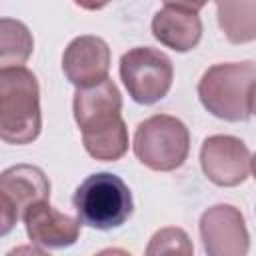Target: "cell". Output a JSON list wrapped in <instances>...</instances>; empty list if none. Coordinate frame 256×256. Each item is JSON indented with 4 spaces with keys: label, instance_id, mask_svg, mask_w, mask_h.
<instances>
[{
    "label": "cell",
    "instance_id": "8",
    "mask_svg": "<svg viewBox=\"0 0 256 256\" xmlns=\"http://www.w3.org/2000/svg\"><path fill=\"white\" fill-rule=\"evenodd\" d=\"M72 110L82 136H92L124 122L120 114L122 94L110 78H106L96 86L76 90L72 100Z\"/></svg>",
    "mask_w": 256,
    "mask_h": 256
},
{
    "label": "cell",
    "instance_id": "4",
    "mask_svg": "<svg viewBox=\"0 0 256 256\" xmlns=\"http://www.w3.org/2000/svg\"><path fill=\"white\" fill-rule=\"evenodd\" d=\"M132 150L146 168L154 172H172L188 158L190 132L180 118L154 114L136 126Z\"/></svg>",
    "mask_w": 256,
    "mask_h": 256
},
{
    "label": "cell",
    "instance_id": "18",
    "mask_svg": "<svg viewBox=\"0 0 256 256\" xmlns=\"http://www.w3.org/2000/svg\"><path fill=\"white\" fill-rule=\"evenodd\" d=\"M6 256H50V254H48V252H44L42 248L34 246V244H22V246L12 248Z\"/></svg>",
    "mask_w": 256,
    "mask_h": 256
},
{
    "label": "cell",
    "instance_id": "16",
    "mask_svg": "<svg viewBox=\"0 0 256 256\" xmlns=\"http://www.w3.org/2000/svg\"><path fill=\"white\" fill-rule=\"evenodd\" d=\"M144 256H194V244L186 230L178 226H164L152 234Z\"/></svg>",
    "mask_w": 256,
    "mask_h": 256
},
{
    "label": "cell",
    "instance_id": "14",
    "mask_svg": "<svg viewBox=\"0 0 256 256\" xmlns=\"http://www.w3.org/2000/svg\"><path fill=\"white\" fill-rule=\"evenodd\" d=\"M218 26L232 44H246L256 38V2H218Z\"/></svg>",
    "mask_w": 256,
    "mask_h": 256
},
{
    "label": "cell",
    "instance_id": "13",
    "mask_svg": "<svg viewBox=\"0 0 256 256\" xmlns=\"http://www.w3.org/2000/svg\"><path fill=\"white\" fill-rule=\"evenodd\" d=\"M34 52L30 28L16 18H0V70L22 68Z\"/></svg>",
    "mask_w": 256,
    "mask_h": 256
},
{
    "label": "cell",
    "instance_id": "17",
    "mask_svg": "<svg viewBox=\"0 0 256 256\" xmlns=\"http://www.w3.org/2000/svg\"><path fill=\"white\" fill-rule=\"evenodd\" d=\"M18 210H16V206L0 192V238L2 236H8L12 230H14V226H16V222H18Z\"/></svg>",
    "mask_w": 256,
    "mask_h": 256
},
{
    "label": "cell",
    "instance_id": "9",
    "mask_svg": "<svg viewBox=\"0 0 256 256\" xmlns=\"http://www.w3.org/2000/svg\"><path fill=\"white\" fill-rule=\"evenodd\" d=\"M110 46L106 40L94 34L76 36L62 54V72L70 84L80 88H90L108 78L110 70Z\"/></svg>",
    "mask_w": 256,
    "mask_h": 256
},
{
    "label": "cell",
    "instance_id": "12",
    "mask_svg": "<svg viewBox=\"0 0 256 256\" xmlns=\"http://www.w3.org/2000/svg\"><path fill=\"white\" fill-rule=\"evenodd\" d=\"M0 192L20 214L38 202L50 200V180L40 166L16 164L0 172Z\"/></svg>",
    "mask_w": 256,
    "mask_h": 256
},
{
    "label": "cell",
    "instance_id": "2",
    "mask_svg": "<svg viewBox=\"0 0 256 256\" xmlns=\"http://www.w3.org/2000/svg\"><path fill=\"white\" fill-rule=\"evenodd\" d=\"M42 132L40 84L28 68L0 70V140L32 144Z\"/></svg>",
    "mask_w": 256,
    "mask_h": 256
},
{
    "label": "cell",
    "instance_id": "6",
    "mask_svg": "<svg viewBox=\"0 0 256 256\" xmlns=\"http://www.w3.org/2000/svg\"><path fill=\"white\" fill-rule=\"evenodd\" d=\"M200 166L212 184L232 188L252 176V152L236 136L214 134L202 142Z\"/></svg>",
    "mask_w": 256,
    "mask_h": 256
},
{
    "label": "cell",
    "instance_id": "1",
    "mask_svg": "<svg viewBox=\"0 0 256 256\" xmlns=\"http://www.w3.org/2000/svg\"><path fill=\"white\" fill-rule=\"evenodd\" d=\"M256 66L252 60L210 66L198 82L200 104L226 122H246L254 114Z\"/></svg>",
    "mask_w": 256,
    "mask_h": 256
},
{
    "label": "cell",
    "instance_id": "10",
    "mask_svg": "<svg viewBox=\"0 0 256 256\" xmlns=\"http://www.w3.org/2000/svg\"><path fill=\"white\" fill-rule=\"evenodd\" d=\"M202 4L164 2L152 18V36L174 52H190L202 38Z\"/></svg>",
    "mask_w": 256,
    "mask_h": 256
},
{
    "label": "cell",
    "instance_id": "11",
    "mask_svg": "<svg viewBox=\"0 0 256 256\" xmlns=\"http://www.w3.org/2000/svg\"><path fill=\"white\" fill-rule=\"evenodd\" d=\"M26 234L32 244H38L48 250H60L76 244L80 236V222L74 216H68L50 202H38L22 212Z\"/></svg>",
    "mask_w": 256,
    "mask_h": 256
},
{
    "label": "cell",
    "instance_id": "7",
    "mask_svg": "<svg viewBox=\"0 0 256 256\" xmlns=\"http://www.w3.org/2000/svg\"><path fill=\"white\" fill-rule=\"evenodd\" d=\"M200 240L206 256H248L250 232L244 214L232 204H214L200 216Z\"/></svg>",
    "mask_w": 256,
    "mask_h": 256
},
{
    "label": "cell",
    "instance_id": "19",
    "mask_svg": "<svg viewBox=\"0 0 256 256\" xmlns=\"http://www.w3.org/2000/svg\"><path fill=\"white\" fill-rule=\"evenodd\" d=\"M94 256H132V254L126 252V250H122V248H104V250H100Z\"/></svg>",
    "mask_w": 256,
    "mask_h": 256
},
{
    "label": "cell",
    "instance_id": "5",
    "mask_svg": "<svg viewBox=\"0 0 256 256\" xmlns=\"http://www.w3.org/2000/svg\"><path fill=\"white\" fill-rule=\"evenodd\" d=\"M120 78L128 96L142 106L160 102L172 88V60L150 46H136L120 58Z\"/></svg>",
    "mask_w": 256,
    "mask_h": 256
},
{
    "label": "cell",
    "instance_id": "15",
    "mask_svg": "<svg viewBox=\"0 0 256 256\" xmlns=\"http://www.w3.org/2000/svg\"><path fill=\"white\" fill-rule=\"evenodd\" d=\"M82 144L86 152L96 160H102V162L120 160L128 152V144H130L126 122H120L118 126L92 136H82Z\"/></svg>",
    "mask_w": 256,
    "mask_h": 256
},
{
    "label": "cell",
    "instance_id": "3",
    "mask_svg": "<svg viewBox=\"0 0 256 256\" xmlns=\"http://www.w3.org/2000/svg\"><path fill=\"white\" fill-rule=\"evenodd\" d=\"M72 204L80 226L96 230H114L126 224L134 212V200L128 184L112 172H96L80 182Z\"/></svg>",
    "mask_w": 256,
    "mask_h": 256
}]
</instances>
